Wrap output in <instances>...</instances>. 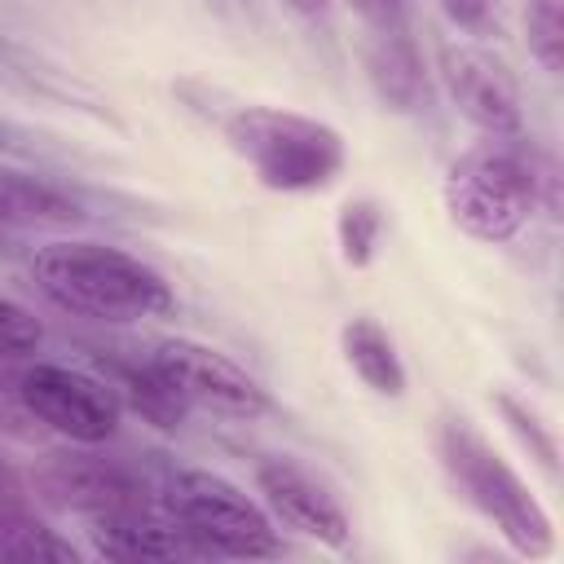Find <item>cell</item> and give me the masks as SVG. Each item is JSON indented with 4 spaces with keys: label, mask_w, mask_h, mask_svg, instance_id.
Masks as SVG:
<instances>
[{
    "label": "cell",
    "mask_w": 564,
    "mask_h": 564,
    "mask_svg": "<svg viewBox=\"0 0 564 564\" xmlns=\"http://www.w3.org/2000/svg\"><path fill=\"white\" fill-rule=\"evenodd\" d=\"M31 282L48 304L88 322H145L176 308L167 278L154 264L88 238L40 247L31 260Z\"/></svg>",
    "instance_id": "1"
},
{
    "label": "cell",
    "mask_w": 564,
    "mask_h": 564,
    "mask_svg": "<svg viewBox=\"0 0 564 564\" xmlns=\"http://www.w3.org/2000/svg\"><path fill=\"white\" fill-rule=\"evenodd\" d=\"M538 167L520 137H485L463 150L441 185L449 220L476 242H511L538 212Z\"/></svg>",
    "instance_id": "2"
},
{
    "label": "cell",
    "mask_w": 564,
    "mask_h": 564,
    "mask_svg": "<svg viewBox=\"0 0 564 564\" xmlns=\"http://www.w3.org/2000/svg\"><path fill=\"white\" fill-rule=\"evenodd\" d=\"M225 141L256 172V181L278 194H317L335 185L348 163L344 137L330 123L282 106L234 110L225 119Z\"/></svg>",
    "instance_id": "3"
},
{
    "label": "cell",
    "mask_w": 564,
    "mask_h": 564,
    "mask_svg": "<svg viewBox=\"0 0 564 564\" xmlns=\"http://www.w3.org/2000/svg\"><path fill=\"white\" fill-rule=\"evenodd\" d=\"M436 449H441V467L449 471L454 489L507 538L516 555L533 560L555 546L551 516L542 511V502L467 419H445L436 432Z\"/></svg>",
    "instance_id": "4"
},
{
    "label": "cell",
    "mask_w": 564,
    "mask_h": 564,
    "mask_svg": "<svg viewBox=\"0 0 564 564\" xmlns=\"http://www.w3.org/2000/svg\"><path fill=\"white\" fill-rule=\"evenodd\" d=\"M163 516L194 542L198 555H229V560L282 555L273 516L216 471L203 467L172 471L163 485Z\"/></svg>",
    "instance_id": "5"
},
{
    "label": "cell",
    "mask_w": 564,
    "mask_h": 564,
    "mask_svg": "<svg viewBox=\"0 0 564 564\" xmlns=\"http://www.w3.org/2000/svg\"><path fill=\"white\" fill-rule=\"evenodd\" d=\"M18 410L48 432L66 436L70 445H101L115 436L123 401L110 388V379H97L88 370L62 366V361H35L13 379Z\"/></svg>",
    "instance_id": "6"
},
{
    "label": "cell",
    "mask_w": 564,
    "mask_h": 564,
    "mask_svg": "<svg viewBox=\"0 0 564 564\" xmlns=\"http://www.w3.org/2000/svg\"><path fill=\"white\" fill-rule=\"evenodd\" d=\"M145 361L185 410H207L220 419H260L269 410V392L256 383V375H247L234 357H225L212 344L163 339Z\"/></svg>",
    "instance_id": "7"
},
{
    "label": "cell",
    "mask_w": 564,
    "mask_h": 564,
    "mask_svg": "<svg viewBox=\"0 0 564 564\" xmlns=\"http://www.w3.org/2000/svg\"><path fill=\"white\" fill-rule=\"evenodd\" d=\"M35 485L53 507L75 511L88 524L150 507L145 485L123 463H110L97 454H48L35 471Z\"/></svg>",
    "instance_id": "8"
},
{
    "label": "cell",
    "mask_w": 564,
    "mask_h": 564,
    "mask_svg": "<svg viewBox=\"0 0 564 564\" xmlns=\"http://www.w3.org/2000/svg\"><path fill=\"white\" fill-rule=\"evenodd\" d=\"M441 75L454 97V106L485 132V137H520V88L502 57H494L480 44H445L441 48Z\"/></svg>",
    "instance_id": "9"
},
{
    "label": "cell",
    "mask_w": 564,
    "mask_h": 564,
    "mask_svg": "<svg viewBox=\"0 0 564 564\" xmlns=\"http://www.w3.org/2000/svg\"><path fill=\"white\" fill-rule=\"evenodd\" d=\"M256 489H260L264 511L278 524H286L322 546H344L352 538L344 502L295 458H264L256 467Z\"/></svg>",
    "instance_id": "10"
},
{
    "label": "cell",
    "mask_w": 564,
    "mask_h": 564,
    "mask_svg": "<svg viewBox=\"0 0 564 564\" xmlns=\"http://www.w3.org/2000/svg\"><path fill=\"white\" fill-rule=\"evenodd\" d=\"M361 62H366V79L383 106L410 115L427 101V70H423V53H419L410 26L366 31Z\"/></svg>",
    "instance_id": "11"
},
{
    "label": "cell",
    "mask_w": 564,
    "mask_h": 564,
    "mask_svg": "<svg viewBox=\"0 0 564 564\" xmlns=\"http://www.w3.org/2000/svg\"><path fill=\"white\" fill-rule=\"evenodd\" d=\"M93 542H97V555H106V560H185V555H198L194 542L167 516H154V507L93 524Z\"/></svg>",
    "instance_id": "12"
},
{
    "label": "cell",
    "mask_w": 564,
    "mask_h": 564,
    "mask_svg": "<svg viewBox=\"0 0 564 564\" xmlns=\"http://www.w3.org/2000/svg\"><path fill=\"white\" fill-rule=\"evenodd\" d=\"M344 361L375 397H405V366L392 344V335L375 317H348L339 330Z\"/></svg>",
    "instance_id": "13"
},
{
    "label": "cell",
    "mask_w": 564,
    "mask_h": 564,
    "mask_svg": "<svg viewBox=\"0 0 564 564\" xmlns=\"http://www.w3.org/2000/svg\"><path fill=\"white\" fill-rule=\"evenodd\" d=\"M75 546L48 529L22 494H0V560L13 564H75Z\"/></svg>",
    "instance_id": "14"
},
{
    "label": "cell",
    "mask_w": 564,
    "mask_h": 564,
    "mask_svg": "<svg viewBox=\"0 0 564 564\" xmlns=\"http://www.w3.org/2000/svg\"><path fill=\"white\" fill-rule=\"evenodd\" d=\"M75 216H79L75 198L62 194L53 181L0 167V229H9V225H57V220H75Z\"/></svg>",
    "instance_id": "15"
},
{
    "label": "cell",
    "mask_w": 564,
    "mask_h": 564,
    "mask_svg": "<svg viewBox=\"0 0 564 564\" xmlns=\"http://www.w3.org/2000/svg\"><path fill=\"white\" fill-rule=\"evenodd\" d=\"M110 388L119 392V401H128V405H132L145 423H154V427H181V419H185V405H181L176 392L154 375L150 361H141V366L115 361V366H110Z\"/></svg>",
    "instance_id": "16"
},
{
    "label": "cell",
    "mask_w": 564,
    "mask_h": 564,
    "mask_svg": "<svg viewBox=\"0 0 564 564\" xmlns=\"http://www.w3.org/2000/svg\"><path fill=\"white\" fill-rule=\"evenodd\" d=\"M383 225H388V216H383V207L375 198H348L339 207V220H335V238H339L344 264L366 269L375 260V251H379Z\"/></svg>",
    "instance_id": "17"
},
{
    "label": "cell",
    "mask_w": 564,
    "mask_h": 564,
    "mask_svg": "<svg viewBox=\"0 0 564 564\" xmlns=\"http://www.w3.org/2000/svg\"><path fill=\"white\" fill-rule=\"evenodd\" d=\"M494 405H498L502 423L520 436V445L529 449V458H538V467H542L546 476H555V436L538 423V414H533L529 405H520L511 392H494Z\"/></svg>",
    "instance_id": "18"
},
{
    "label": "cell",
    "mask_w": 564,
    "mask_h": 564,
    "mask_svg": "<svg viewBox=\"0 0 564 564\" xmlns=\"http://www.w3.org/2000/svg\"><path fill=\"white\" fill-rule=\"evenodd\" d=\"M524 35H529V53L542 62V70H560V44H564L560 0H529Z\"/></svg>",
    "instance_id": "19"
},
{
    "label": "cell",
    "mask_w": 564,
    "mask_h": 564,
    "mask_svg": "<svg viewBox=\"0 0 564 564\" xmlns=\"http://www.w3.org/2000/svg\"><path fill=\"white\" fill-rule=\"evenodd\" d=\"M40 339H44L40 317H35L26 304H18V300L0 295V361L35 352V348H40Z\"/></svg>",
    "instance_id": "20"
},
{
    "label": "cell",
    "mask_w": 564,
    "mask_h": 564,
    "mask_svg": "<svg viewBox=\"0 0 564 564\" xmlns=\"http://www.w3.org/2000/svg\"><path fill=\"white\" fill-rule=\"evenodd\" d=\"M366 31H392L410 26V0H348Z\"/></svg>",
    "instance_id": "21"
},
{
    "label": "cell",
    "mask_w": 564,
    "mask_h": 564,
    "mask_svg": "<svg viewBox=\"0 0 564 564\" xmlns=\"http://www.w3.org/2000/svg\"><path fill=\"white\" fill-rule=\"evenodd\" d=\"M441 9L467 26V31H485L489 26V13H494V0H441Z\"/></svg>",
    "instance_id": "22"
},
{
    "label": "cell",
    "mask_w": 564,
    "mask_h": 564,
    "mask_svg": "<svg viewBox=\"0 0 564 564\" xmlns=\"http://www.w3.org/2000/svg\"><path fill=\"white\" fill-rule=\"evenodd\" d=\"M0 494H22V489H18V476L9 471V463H4V458H0Z\"/></svg>",
    "instance_id": "23"
},
{
    "label": "cell",
    "mask_w": 564,
    "mask_h": 564,
    "mask_svg": "<svg viewBox=\"0 0 564 564\" xmlns=\"http://www.w3.org/2000/svg\"><path fill=\"white\" fill-rule=\"evenodd\" d=\"M286 4H291V9H300V13H317L326 0H286Z\"/></svg>",
    "instance_id": "24"
}]
</instances>
